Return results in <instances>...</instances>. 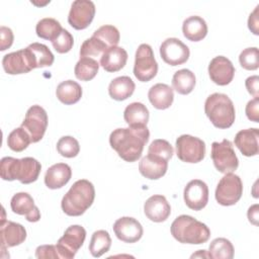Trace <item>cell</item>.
<instances>
[{
  "label": "cell",
  "mask_w": 259,
  "mask_h": 259,
  "mask_svg": "<svg viewBox=\"0 0 259 259\" xmlns=\"http://www.w3.org/2000/svg\"><path fill=\"white\" fill-rule=\"evenodd\" d=\"M149 138L147 125L119 127L110 134L109 144L122 160L132 163L141 158Z\"/></svg>",
  "instance_id": "cell-1"
},
{
  "label": "cell",
  "mask_w": 259,
  "mask_h": 259,
  "mask_svg": "<svg viewBox=\"0 0 259 259\" xmlns=\"http://www.w3.org/2000/svg\"><path fill=\"white\" fill-rule=\"evenodd\" d=\"M40 170V163L31 157L22 159L4 157L0 162V175L6 181L18 180L22 184H29L36 181Z\"/></svg>",
  "instance_id": "cell-2"
},
{
  "label": "cell",
  "mask_w": 259,
  "mask_h": 259,
  "mask_svg": "<svg viewBox=\"0 0 259 259\" xmlns=\"http://www.w3.org/2000/svg\"><path fill=\"white\" fill-rule=\"evenodd\" d=\"M95 198V188L86 179L77 180L61 201L63 211L70 217L83 214L93 203Z\"/></svg>",
  "instance_id": "cell-3"
},
{
  "label": "cell",
  "mask_w": 259,
  "mask_h": 259,
  "mask_svg": "<svg viewBox=\"0 0 259 259\" xmlns=\"http://www.w3.org/2000/svg\"><path fill=\"white\" fill-rule=\"evenodd\" d=\"M171 235L182 244H203L210 237L208 227L191 215L181 214L171 224Z\"/></svg>",
  "instance_id": "cell-4"
},
{
  "label": "cell",
  "mask_w": 259,
  "mask_h": 259,
  "mask_svg": "<svg viewBox=\"0 0 259 259\" xmlns=\"http://www.w3.org/2000/svg\"><path fill=\"white\" fill-rule=\"evenodd\" d=\"M204 112L218 128L231 127L236 117L234 103L224 93L210 94L204 102Z\"/></svg>",
  "instance_id": "cell-5"
},
{
  "label": "cell",
  "mask_w": 259,
  "mask_h": 259,
  "mask_svg": "<svg viewBox=\"0 0 259 259\" xmlns=\"http://www.w3.org/2000/svg\"><path fill=\"white\" fill-rule=\"evenodd\" d=\"M210 157L215 169L221 173H232L237 170L239 160L231 141L225 139L222 142L211 144Z\"/></svg>",
  "instance_id": "cell-6"
},
{
  "label": "cell",
  "mask_w": 259,
  "mask_h": 259,
  "mask_svg": "<svg viewBox=\"0 0 259 259\" xmlns=\"http://www.w3.org/2000/svg\"><path fill=\"white\" fill-rule=\"evenodd\" d=\"M243 194L241 178L233 173H227L218 183L214 196L217 201L224 206L236 204Z\"/></svg>",
  "instance_id": "cell-7"
},
{
  "label": "cell",
  "mask_w": 259,
  "mask_h": 259,
  "mask_svg": "<svg viewBox=\"0 0 259 259\" xmlns=\"http://www.w3.org/2000/svg\"><path fill=\"white\" fill-rule=\"evenodd\" d=\"M157 72L158 64L151 46L148 44L140 45L135 56V77L141 82H148L157 75Z\"/></svg>",
  "instance_id": "cell-8"
},
{
  "label": "cell",
  "mask_w": 259,
  "mask_h": 259,
  "mask_svg": "<svg viewBox=\"0 0 259 259\" xmlns=\"http://www.w3.org/2000/svg\"><path fill=\"white\" fill-rule=\"evenodd\" d=\"M176 155L185 163H198L205 156V144L196 137L181 135L176 140Z\"/></svg>",
  "instance_id": "cell-9"
},
{
  "label": "cell",
  "mask_w": 259,
  "mask_h": 259,
  "mask_svg": "<svg viewBox=\"0 0 259 259\" xmlns=\"http://www.w3.org/2000/svg\"><path fill=\"white\" fill-rule=\"evenodd\" d=\"M86 239V231L82 226L72 225L68 227L56 246L60 258L72 259L82 247Z\"/></svg>",
  "instance_id": "cell-10"
},
{
  "label": "cell",
  "mask_w": 259,
  "mask_h": 259,
  "mask_svg": "<svg viewBox=\"0 0 259 259\" xmlns=\"http://www.w3.org/2000/svg\"><path fill=\"white\" fill-rule=\"evenodd\" d=\"M21 126L28 133L31 143L39 142L48 127L47 111L39 105H32L27 109Z\"/></svg>",
  "instance_id": "cell-11"
},
{
  "label": "cell",
  "mask_w": 259,
  "mask_h": 259,
  "mask_svg": "<svg viewBox=\"0 0 259 259\" xmlns=\"http://www.w3.org/2000/svg\"><path fill=\"white\" fill-rule=\"evenodd\" d=\"M95 15V5L90 0H76L72 3L68 15L69 24L77 29H85L92 22Z\"/></svg>",
  "instance_id": "cell-12"
},
{
  "label": "cell",
  "mask_w": 259,
  "mask_h": 259,
  "mask_svg": "<svg viewBox=\"0 0 259 259\" xmlns=\"http://www.w3.org/2000/svg\"><path fill=\"white\" fill-rule=\"evenodd\" d=\"M189 55L188 47L176 37L166 38L160 46V56L170 66H179L186 63Z\"/></svg>",
  "instance_id": "cell-13"
},
{
  "label": "cell",
  "mask_w": 259,
  "mask_h": 259,
  "mask_svg": "<svg viewBox=\"0 0 259 259\" xmlns=\"http://www.w3.org/2000/svg\"><path fill=\"white\" fill-rule=\"evenodd\" d=\"M4 71L10 75L25 74L35 69L32 57L27 48L9 53L2 59Z\"/></svg>",
  "instance_id": "cell-14"
},
{
  "label": "cell",
  "mask_w": 259,
  "mask_h": 259,
  "mask_svg": "<svg viewBox=\"0 0 259 259\" xmlns=\"http://www.w3.org/2000/svg\"><path fill=\"white\" fill-rule=\"evenodd\" d=\"M185 204L193 210H201L208 202V187L199 179L189 181L183 191Z\"/></svg>",
  "instance_id": "cell-15"
},
{
  "label": "cell",
  "mask_w": 259,
  "mask_h": 259,
  "mask_svg": "<svg viewBox=\"0 0 259 259\" xmlns=\"http://www.w3.org/2000/svg\"><path fill=\"white\" fill-rule=\"evenodd\" d=\"M0 238H1L2 251H5L6 248L20 245L26 239L25 228L18 223L6 221L4 208H3V219L1 221V226H0Z\"/></svg>",
  "instance_id": "cell-16"
},
{
  "label": "cell",
  "mask_w": 259,
  "mask_h": 259,
  "mask_svg": "<svg viewBox=\"0 0 259 259\" xmlns=\"http://www.w3.org/2000/svg\"><path fill=\"white\" fill-rule=\"evenodd\" d=\"M113 232L116 238L124 243L138 242L144 233L141 223L135 218L122 217L113 224Z\"/></svg>",
  "instance_id": "cell-17"
},
{
  "label": "cell",
  "mask_w": 259,
  "mask_h": 259,
  "mask_svg": "<svg viewBox=\"0 0 259 259\" xmlns=\"http://www.w3.org/2000/svg\"><path fill=\"white\" fill-rule=\"evenodd\" d=\"M207 70L210 80L220 86L230 84L235 75V67L233 63L224 56L214 57L210 61Z\"/></svg>",
  "instance_id": "cell-18"
},
{
  "label": "cell",
  "mask_w": 259,
  "mask_h": 259,
  "mask_svg": "<svg viewBox=\"0 0 259 259\" xmlns=\"http://www.w3.org/2000/svg\"><path fill=\"white\" fill-rule=\"evenodd\" d=\"M10 207L14 213L25 215L26 221L30 223L38 222L40 219V211L34 204L33 198L27 192L14 194L10 201Z\"/></svg>",
  "instance_id": "cell-19"
},
{
  "label": "cell",
  "mask_w": 259,
  "mask_h": 259,
  "mask_svg": "<svg viewBox=\"0 0 259 259\" xmlns=\"http://www.w3.org/2000/svg\"><path fill=\"white\" fill-rule=\"evenodd\" d=\"M144 212L150 221L154 223H162L169 218L171 206L164 195L155 194L146 200L144 204Z\"/></svg>",
  "instance_id": "cell-20"
},
{
  "label": "cell",
  "mask_w": 259,
  "mask_h": 259,
  "mask_svg": "<svg viewBox=\"0 0 259 259\" xmlns=\"http://www.w3.org/2000/svg\"><path fill=\"white\" fill-rule=\"evenodd\" d=\"M168 169V161L156 156L148 154L142 158L139 164L140 173L148 179L156 180L163 177Z\"/></svg>",
  "instance_id": "cell-21"
},
{
  "label": "cell",
  "mask_w": 259,
  "mask_h": 259,
  "mask_svg": "<svg viewBox=\"0 0 259 259\" xmlns=\"http://www.w3.org/2000/svg\"><path fill=\"white\" fill-rule=\"evenodd\" d=\"M259 130L256 127L242 130L235 136V145L246 157L256 156L259 153Z\"/></svg>",
  "instance_id": "cell-22"
},
{
  "label": "cell",
  "mask_w": 259,
  "mask_h": 259,
  "mask_svg": "<svg viewBox=\"0 0 259 259\" xmlns=\"http://www.w3.org/2000/svg\"><path fill=\"white\" fill-rule=\"evenodd\" d=\"M72 177V169L66 163H57L51 166L45 175V184L50 189L65 186Z\"/></svg>",
  "instance_id": "cell-23"
},
{
  "label": "cell",
  "mask_w": 259,
  "mask_h": 259,
  "mask_svg": "<svg viewBox=\"0 0 259 259\" xmlns=\"http://www.w3.org/2000/svg\"><path fill=\"white\" fill-rule=\"evenodd\" d=\"M127 61V53L121 47H111L107 49L100 58L101 67L109 73L121 70Z\"/></svg>",
  "instance_id": "cell-24"
},
{
  "label": "cell",
  "mask_w": 259,
  "mask_h": 259,
  "mask_svg": "<svg viewBox=\"0 0 259 259\" xmlns=\"http://www.w3.org/2000/svg\"><path fill=\"white\" fill-rule=\"evenodd\" d=\"M148 97L151 104L157 109L169 108L174 100L173 89L164 83H157L153 85L148 92Z\"/></svg>",
  "instance_id": "cell-25"
},
{
  "label": "cell",
  "mask_w": 259,
  "mask_h": 259,
  "mask_svg": "<svg viewBox=\"0 0 259 259\" xmlns=\"http://www.w3.org/2000/svg\"><path fill=\"white\" fill-rule=\"evenodd\" d=\"M182 32L188 40L199 41L207 34V24L200 16H189L183 21Z\"/></svg>",
  "instance_id": "cell-26"
},
{
  "label": "cell",
  "mask_w": 259,
  "mask_h": 259,
  "mask_svg": "<svg viewBox=\"0 0 259 259\" xmlns=\"http://www.w3.org/2000/svg\"><path fill=\"white\" fill-rule=\"evenodd\" d=\"M135 88V82L128 76H120L109 83L108 94L112 99L122 101L133 95Z\"/></svg>",
  "instance_id": "cell-27"
},
{
  "label": "cell",
  "mask_w": 259,
  "mask_h": 259,
  "mask_svg": "<svg viewBox=\"0 0 259 259\" xmlns=\"http://www.w3.org/2000/svg\"><path fill=\"white\" fill-rule=\"evenodd\" d=\"M57 98L65 105L77 103L82 97V87L73 80L61 82L56 89Z\"/></svg>",
  "instance_id": "cell-28"
},
{
  "label": "cell",
  "mask_w": 259,
  "mask_h": 259,
  "mask_svg": "<svg viewBox=\"0 0 259 259\" xmlns=\"http://www.w3.org/2000/svg\"><path fill=\"white\" fill-rule=\"evenodd\" d=\"M150 113L145 104L133 102L123 111V118L128 126H146L149 121Z\"/></svg>",
  "instance_id": "cell-29"
},
{
  "label": "cell",
  "mask_w": 259,
  "mask_h": 259,
  "mask_svg": "<svg viewBox=\"0 0 259 259\" xmlns=\"http://www.w3.org/2000/svg\"><path fill=\"white\" fill-rule=\"evenodd\" d=\"M195 83V75L188 69H181L176 71L172 78L173 89L181 95H187L192 92Z\"/></svg>",
  "instance_id": "cell-30"
},
{
  "label": "cell",
  "mask_w": 259,
  "mask_h": 259,
  "mask_svg": "<svg viewBox=\"0 0 259 259\" xmlns=\"http://www.w3.org/2000/svg\"><path fill=\"white\" fill-rule=\"evenodd\" d=\"M111 246V238L107 231L98 230L92 234L90 243H89V251L91 255L95 258H98L109 251Z\"/></svg>",
  "instance_id": "cell-31"
},
{
  "label": "cell",
  "mask_w": 259,
  "mask_h": 259,
  "mask_svg": "<svg viewBox=\"0 0 259 259\" xmlns=\"http://www.w3.org/2000/svg\"><path fill=\"white\" fill-rule=\"evenodd\" d=\"M27 49L30 52L35 68L50 67L53 65L55 57L46 45L40 42H32L27 47Z\"/></svg>",
  "instance_id": "cell-32"
},
{
  "label": "cell",
  "mask_w": 259,
  "mask_h": 259,
  "mask_svg": "<svg viewBox=\"0 0 259 259\" xmlns=\"http://www.w3.org/2000/svg\"><path fill=\"white\" fill-rule=\"evenodd\" d=\"M62 30L63 27L61 23L57 19L51 17L40 19L35 26L37 36L51 41L55 40Z\"/></svg>",
  "instance_id": "cell-33"
},
{
  "label": "cell",
  "mask_w": 259,
  "mask_h": 259,
  "mask_svg": "<svg viewBox=\"0 0 259 259\" xmlns=\"http://www.w3.org/2000/svg\"><path fill=\"white\" fill-rule=\"evenodd\" d=\"M99 64L93 58H80L75 65L74 73L77 79L81 81H90L98 73Z\"/></svg>",
  "instance_id": "cell-34"
},
{
  "label": "cell",
  "mask_w": 259,
  "mask_h": 259,
  "mask_svg": "<svg viewBox=\"0 0 259 259\" xmlns=\"http://www.w3.org/2000/svg\"><path fill=\"white\" fill-rule=\"evenodd\" d=\"M234 246L226 238H217L211 241L208 247L209 258L232 259L234 257Z\"/></svg>",
  "instance_id": "cell-35"
},
{
  "label": "cell",
  "mask_w": 259,
  "mask_h": 259,
  "mask_svg": "<svg viewBox=\"0 0 259 259\" xmlns=\"http://www.w3.org/2000/svg\"><path fill=\"white\" fill-rule=\"evenodd\" d=\"M109 49V47L98 36L92 35L90 38H87L83 41L80 49L81 58H97L103 55V53Z\"/></svg>",
  "instance_id": "cell-36"
},
{
  "label": "cell",
  "mask_w": 259,
  "mask_h": 259,
  "mask_svg": "<svg viewBox=\"0 0 259 259\" xmlns=\"http://www.w3.org/2000/svg\"><path fill=\"white\" fill-rule=\"evenodd\" d=\"M30 143V137L22 126L13 130L7 138V145L14 152H22Z\"/></svg>",
  "instance_id": "cell-37"
},
{
  "label": "cell",
  "mask_w": 259,
  "mask_h": 259,
  "mask_svg": "<svg viewBox=\"0 0 259 259\" xmlns=\"http://www.w3.org/2000/svg\"><path fill=\"white\" fill-rule=\"evenodd\" d=\"M57 151L65 158H74L80 152V145L75 138L64 136L57 143Z\"/></svg>",
  "instance_id": "cell-38"
},
{
  "label": "cell",
  "mask_w": 259,
  "mask_h": 259,
  "mask_svg": "<svg viewBox=\"0 0 259 259\" xmlns=\"http://www.w3.org/2000/svg\"><path fill=\"white\" fill-rule=\"evenodd\" d=\"M93 35L101 38L104 42H106V45L109 48L116 47L120 39V34L118 29L115 26L110 24H105L100 26L98 29H96L93 32Z\"/></svg>",
  "instance_id": "cell-39"
},
{
  "label": "cell",
  "mask_w": 259,
  "mask_h": 259,
  "mask_svg": "<svg viewBox=\"0 0 259 259\" xmlns=\"http://www.w3.org/2000/svg\"><path fill=\"white\" fill-rule=\"evenodd\" d=\"M239 62L242 68L249 71L257 70L259 67V52L257 48H247L239 56Z\"/></svg>",
  "instance_id": "cell-40"
},
{
  "label": "cell",
  "mask_w": 259,
  "mask_h": 259,
  "mask_svg": "<svg viewBox=\"0 0 259 259\" xmlns=\"http://www.w3.org/2000/svg\"><path fill=\"white\" fill-rule=\"evenodd\" d=\"M148 154L156 155L169 161L174 154V150L168 141L163 139H157V140H154L149 146Z\"/></svg>",
  "instance_id": "cell-41"
},
{
  "label": "cell",
  "mask_w": 259,
  "mask_h": 259,
  "mask_svg": "<svg viewBox=\"0 0 259 259\" xmlns=\"http://www.w3.org/2000/svg\"><path fill=\"white\" fill-rule=\"evenodd\" d=\"M73 44H74L73 35L65 28H63V30L58 35V37L52 41L53 48L59 54H66L70 52L71 49L73 48Z\"/></svg>",
  "instance_id": "cell-42"
},
{
  "label": "cell",
  "mask_w": 259,
  "mask_h": 259,
  "mask_svg": "<svg viewBox=\"0 0 259 259\" xmlns=\"http://www.w3.org/2000/svg\"><path fill=\"white\" fill-rule=\"evenodd\" d=\"M35 257L38 259L60 258L56 245H41L35 250Z\"/></svg>",
  "instance_id": "cell-43"
},
{
  "label": "cell",
  "mask_w": 259,
  "mask_h": 259,
  "mask_svg": "<svg viewBox=\"0 0 259 259\" xmlns=\"http://www.w3.org/2000/svg\"><path fill=\"white\" fill-rule=\"evenodd\" d=\"M13 39L14 35L12 30L9 27L2 25L0 27V50L5 51L9 49L13 44Z\"/></svg>",
  "instance_id": "cell-44"
},
{
  "label": "cell",
  "mask_w": 259,
  "mask_h": 259,
  "mask_svg": "<svg viewBox=\"0 0 259 259\" xmlns=\"http://www.w3.org/2000/svg\"><path fill=\"white\" fill-rule=\"evenodd\" d=\"M245 111L248 119L254 122H258L259 121V98H253L252 100L248 101Z\"/></svg>",
  "instance_id": "cell-45"
},
{
  "label": "cell",
  "mask_w": 259,
  "mask_h": 259,
  "mask_svg": "<svg viewBox=\"0 0 259 259\" xmlns=\"http://www.w3.org/2000/svg\"><path fill=\"white\" fill-rule=\"evenodd\" d=\"M258 84H259V77L257 75L250 76L245 81V86H246L248 92L251 95H253L254 98H259V94H258L259 87H258Z\"/></svg>",
  "instance_id": "cell-46"
},
{
  "label": "cell",
  "mask_w": 259,
  "mask_h": 259,
  "mask_svg": "<svg viewBox=\"0 0 259 259\" xmlns=\"http://www.w3.org/2000/svg\"><path fill=\"white\" fill-rule=\"evenodd\" d=\"M258 10H259V5L256 6L254 11L249 15V18H248V27L256 35L259 34V29H258V26H259Z\"/></svg>",
  "instance_id": "cell-47"
},
{
  "label": "cell",
  "mask_w": 259,
  "mask_h": 259,
  "mask_svg": "<svg viewBox=\"0 0 259 259\" xmlns=\"http://www.w3.org/2000/svg\"><path fill=\"white\" fill-rule=\"evenodd\" d=\"M259 205L258 204H253L252 206H250L248 208V212H247V215H248V220L251 224L255 225V226H258V217H259Z\"/></svg>",
  "instance_id": "cell-48"
},
{
  "label": "cell",
  "mask_w": 259,
  "mask_h": 259,
  "mask_svg": "<svg viewBox=\"0 0 259 259\" xmlns=\"http://www.w3.org/2000/svg\"><path fill=\"white\" fill-rule=\"evenodd\" d=\"M191 257L192 258L193 257H206V258H209V255H208V253H206L205 250H198V252L193 254Z\"/></svg>",
  "instance_id": "cell-49"
}]
</instances>
